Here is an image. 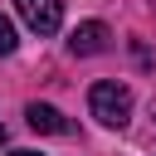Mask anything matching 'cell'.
Instances as JSON below:
<instances>
[{
  "label": "cell",
  "mask_w": 156,
  "mask_h": 156,
  "mask_svg": "<svg viewBox=\"0 0 156 156\" xmlns=\"http://www.w3.org/2000/svg\"><path fill=\"white\" fill-rule=\"evenodd\" d=\"M88 107H93V117H98L102 127H127V117H132V93H127L122 83H93Z\"/></svg>",
  "instance_id": "6da1fadb"
},
{
  "label": "cell",
  "mask_w": 156,
  "mask_h": 156,
  "mask_svg": "<svg viewBox=\"0 0 156 156\" xmlns=\"http://www.w3.org/2000/svg\"><path fill=\"white\" fill-rule=\"evenodd\" d=\"M15 10H20V20H24L34 34H54V29L63 24V5H58V0H15Z\"/></svg>",
  "instance_id": "7a4b0ae2"
},
{
  "label": "cell",
  "mask_w": 156,
  "mask_h": 156,
  "mask_svg": "<svg viewBox=\"0 0 156 156\" xmlns=\"http://www.w3.org/2000/svg\"><path fill=\"white\" fill-rule=\"evenodd\" d=\"M107 39H112V34H107V24H102V20H88V24H78V29L68 34V49H73L78 58H93V54H102V49H107Z\"/></svg>",
  "instance_id": "3957f363"
},
{
  "label": "cell",
  "mask_w": 156,
  "mask_h": 156,
  "mask_svg": "<svg viewBox=\"0 0 156 156\" xmlns=\"http://www.w3.org/2000/svg\"><path fill=\"white\" fill-rule=\"evenodd\" d=\"M24 122H29L34 132H49V136H68V132H73V122H68L58 107H49V102H29V107H24Z\"/></svg>",
  "instance_id": "277c9868"
},
{
  "label": "cell",
  "mask_w": 156,
  "mask_h": 156,
  "mask_svg": "<svg viewBox=\"0 0 156 156\" xmlns=\"http://www.w3.org/2000/svg\"><path fill=\"white\" fill-rule=\"evenodd\" d=\"M15 44H20V39H15V24L0 15V54H15Z\"/></svg>",
  "instance_id": "5b68a950"
},
{
  "label": "cell",
  "mask_w": 156,
  "mask_h": 156,
  "mask_svg": "<svg viewBox=\"0 0 156 156\" xmlns=\"http://www.w3.org/2000/svg\"><path fill=\"white\" fill-rule=\"evenodd\" d=\"M10 156H39V151H10Z\"/></svg>",
  "instance_id": "8992f818"
},
{
  "label": "cell",
  "mask_w": 156,
  "mask_h": 156,
  "mask_svg": "<svg viewBox=\"0 0 156 156\" xmlns=\"http://www.w3.org/2000/svg\"><path fill=\"white\" fill-rule=\"evenodd\" d=\"M0 146H5V127H0Z\"/></svg>",
  "instance_id": "52a82bcc"
}]
</instances>
